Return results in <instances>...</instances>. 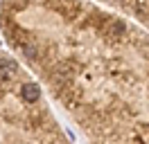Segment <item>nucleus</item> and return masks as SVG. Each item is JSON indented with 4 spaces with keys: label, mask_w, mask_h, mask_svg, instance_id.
I'll list each match as a JSON object with an SVG mask.
<instances>
[{
    "label": "nucleus",
    "mask_w": 149,
    "mask_h": 144,
    "mask_svg": "<svg viewBox=\"0 0 149 144\" xmlns=\"http://www.w3.org/2000/svg\"><path fill=\"white\" fill-rule=\"evenodd\" d=\"M0 32L86 144L149 142V34L140 25L91 2H2Z\"/></svg>",
    "instance_id": "nucleus-1"
},
{
    "label": "nucleus",
    "mask_w": 149,
    "mask_h": 144,
    "mask_svg": "<svg viewBox=\"0 0 149 144\" xmlns=\"http://www.w3.org/2000/svg\"><path fill=\"white\" fill-rule=\"evenodd\" d=\"M0 144H72L36 77L0 50Z\"/></svg>",
    "instance_id": "nucleus-2"
},
{
    "label": "nucleus",
    "mask_w": 149,
    "mask_h": 144,
    "mask_svg": "<svg viewBox=\"0 0 149 144\" xmlns=\"http://www.w3.org/2000/svg\"><path fill=\"white\" fill-rule=\"evenodd\" d=\"M109 9L127 16L129 20H133L136 25H140L149 34V2H140V0L124 2V0H118V2H109Z\"/></svg>",
    "instance_id": "nucleus-3"
},
{
    "label": "nucleus",
    "mask_w": 149,
    "mask_h": 144,
    "mask_svg": "<svg viewBox=\"0 0 149 144\" xmlns=\"http://www.w3.org/2000/svg\"><path fill=\"white\" fill-rule=\"evenodd\" d=\"M147 144H149V142H147Z\"/></svg>",
    "instance_id": "nucleus-4"
}]
</instances>
